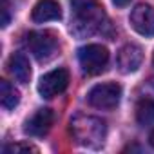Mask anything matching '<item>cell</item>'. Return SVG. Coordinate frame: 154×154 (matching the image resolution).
<instances>
[{
    "mask_svg": "<svg viewBox=\"0 0 154 154\" xmlns=\"http://www.w3.org/2000/svg\"><path fill=\"white\" fill-rule=\"evenodd\" d=\"M72 11L71 31L78 36L103 31L107 26V15L96 0H69Z\"/></svg>",
    "mask_w": 154,
    "mask_h": 154,
    "instance_id": "cell-1",
    "label": "cell"
},
{
    "mask_svg": "<svg viewBox=\"0 0 154 154\" xmlns=\"http://www.w3.org/2000/svg\"><path fill=\"white\" fill-rule=\"evenodd\" d=\"M69 129L76 141L89 149H98L105 141L107 134L105 122L91 114H76L74 118H71Z\"/></svg>",
    "mask_w": 154,
    "mask_h": 154,
    "instance_id": "cell-2",
    "label": "cell"
},
{
    "mask_svg": "<svg viewBox=\"0 0 154 154\" xmlns=\"http://www.w3.org/2000/svg\"><path fill=\"white\" fill-rule=\"evenodd\" d=\"M78 62L84 72L87 74H100L105 71L109 62V51L103 45L89 44L78 49Z\"/></svg>",
    "mask_w": 154,
    "mask_h": 154,
    "instance_id": "cell-3",
    "label": "cell"
},
{
    "mask_svg": "<svg viewBox=\"0 0 154 154\" xmlns=\"http://www.w3.org/2000/svg\"><path fill=\"white\" fill-rule=\"evenodd\" d=\"M26 45L40 62L49 60L58 49V38L53 31H31L26 36Z\"/></svg>",
    "mask_w": 154,
    "mask_h": 154,
    "instance_id": "cell-4",
    "label": "cell"
},
{
    "mask_svg": "<svg viewBox=\"0 0 154 154\" xmlns=\"http://www.w3.org/2000/svg\"><path fill=\"white\" fill-rule=\"evenodd\" d=\"M120 98H122V85L116 82L98 84L87 94L89 105H93L96 109H103V111L114 109L120 103Z\"/></svg>",
    "mask_w": 154,
    "mask_h": 154,
    "instance_id": "cell-5",
    "label": "cell"
},
{
    "mask_svg": "<svg viewBox=\"0 0 154 154\" xmlns=\"http://www.w3.org/2000/svg\"><path fill=\"white\" fill-rule=\"evenodd\" d=\"M69 85V71L67 69H54L44 74L38 82V93L42 98H54L62 94Z\"/></svg>",
    "mask_w": 154,
    "mask_h": 154,
    "instance_id": "cell-6",
    "label": "cell"
},
{
    "mask_svg": "<svg viewBox=\"0 0 154 154\" xmlns=\"http://www.w3.org/2000/svg\"><path fill=\"white\" fill-rule=\"evenodd\" d=\"M131 26L141 36H154V8L138 4L131 13Z\"/></svg>",
    "mask_w": 154,
    "mask_h": 154,
    "instance_id": "cell-7",
    "label": "cell"
},
{
    "mask_svg": "<svg viewBox=\"0 0 154 154\" xmlns=\"http://www.w3.org/2000/svg\"><path fill=\"white\" fill-rule=\"evenodd\" d=\"M118 67L122 72L129 74V72H134L140 69L141 62H143V53H141V47L136 45V44H127L123 45L120 51H118Z\"/></svg>",
    "mask_w": 154,
    "mask_h": 154,
    "instance_id": "cell-8",
    "label": "cell"
},
{
    "mask_svg": "<svg viewBox=\"0 0 154 154\" xmlns=\"http://www.w3.org/2000/svg\"><path fill=\"white\" fill-rule=\"evenodd\" d=\"M54 122V114L51 109H38L24 125L26 134L29 136H44L49 132L51 125Z\"/></svg>",
    "mask_w": 154,
    "mask_h": 154,
    "instance_id": "cell-9",
    "label": "cell"
},
{
    "mask_svg": "<svg viewBox=\"0 0 154 154\" xmlns=\"http://www.w3.org/2000/svg\"><path fill=\"white\" fill-rule=\"evenodd\" d=\"M31 18L36 24H44V22H51V20H60L62 18L60 4L56 2V0H38L36 6L33 8Z\"/></svg>",
    "mask_w": 154,
    "mask_h": 154,
    "instance_id": "cell-10",
    "label": "cell"
},
{
    "mask_svg": "<svg viewBox=\"0 0 154 154\" xmlns=\"http://www.w3.org/2000/svg\"><path fill=\"white\" fill-rule=\"evenodd\" d=\"M8 67H9V72L18 82H22V84L29 82V78H31V65H29V60H27L26 54H22V53L11 54L9 62H8Z\"/></svg>",
    "mask_w": 154,
    "mask_h": 154,
    "instance_id": "cell-11",
    "label": "cell"
},
{
    "mask_svg": "<svg viewBox=\"0 0 154 154\" xmlns=\"http://www.w3.org/2000/svg\"><path fill=\"white\" fill-rule=\"evenodd\" d=\"M0 102H2L4 109H15L20 102V93L15 89V85H11L8 80L0 82Z\"/></svg>",
    "mask_w": 154,
    "mask_h": 154,
    "instance_id": "cell-12",
    "label": "cell"
},
{
    "mask_svg": "<svg viewBox=\"0 0 154 154\" xmlns=\"http://www.w3.org/2000/svg\"><path fill=\"white\" fill-rule=\"evenodd\" d=\"M136 120L140 125H152L154 123V100L143 98L136 105Z\"/></svg>",
    "mask_w": 154,
    "mask_h": 154,
    "instance_id": "cell-13",
    "label": "cell"
},
{
    "mask_svg": "<svg viewBox=\"0 0 154 154\" xmlns=\"http://www.w3.org/2000/svg\"><path fill=\"white\" fill-rule=\"evenodd\" d=\"M4 152L6 154H9V152H38V149L29 143H15V145H6Z\"/></svg>",
    "mask_w": 154,
    "mask_h": 154,
    "instance_id": "cell-14",
    "label": "cell"
},
{
    "mask_svg": "<svg viewBox=\"0 0 154 154\" xmlns=\"http://www.w3.org/2000/svg\"><path fill=\"white\" fill-rule=\"evenodd\" d=\"M2 27L9 24V0H2Z\"/></svg>",
    "mask_w": 154,
    "mask_h": 154,
    "instance_id": "cell-15",
    "label": "cell"
},
{
    "mask_svg": "<svg viewBox=\"0 0 154 154\" xmlns=\"http://www.w3.org/2000/svg\"><path fill=\"white\" fill-rule=\"evenodd\" d=\"M129 2H131V0H112V4H114V6H118V8H125Z\"/></svg>",
    "mask_w": 154,
    "mask_h": 154,
    "instance_id": "cell-16",
    "label": "cell"
},
{
    "mask_svg": "<svg viewBox=\"0 0 154 154\" xmlns=\"http://www.w3.org/2000/svg\"><path fill=\"white\" fill-rule=\"evenodd\" d=\"M149 143H150V147L154 149V131L150 132V136H149Z\"/></svg>",
    "mask_w": 154,
    "mask_h": 154,
    "instance_id": "cell-17",
    "label": "cell"
},
{
    "mask_svg": "<svg viewBox=\"0 0 154 154\" xmlns=\"http://www.w3.org/2000/svg\"><path fill=\"white\" fill-rule=\"evenodd\" d=\"M152 62H154V56H152Z\"/></svg>",
    "mask_w": 154,
    "mask_h": 154,
    "instance_id": "cell-18",
    "label": "cell"
}]
</instances>
